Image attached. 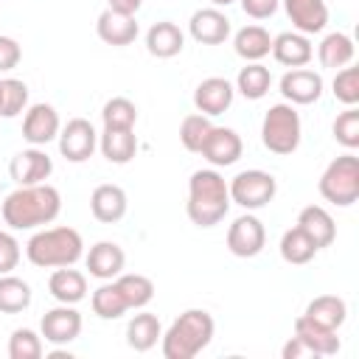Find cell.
Returning <instances> with one entry per match:
<instances>
[{
  "label": "cell",
  "mask_w": 359,
  "mask_h": 359,
  "mask_svg": "<svg viewBox=\"0 0 359 359\" xmlns=\"http://www.w3.org/2000/svg\"><path fill=\"white\" fill-rule=\"evenodd\" d=\"M62 210V194L48 185H17L0 205L3 222L11 230H34L42 224H50Z\"/></svg>",
  "instance_id": "cell-1"
},
{
  "label": "cell",
  "mask_w": 359,
  "mask_h": 359,
  "mask_svg": "<svg viewBox=\"0 0 359 359\" xmlns=\"http://www.w3.org/2000/svg\"><path fill=\"white\" fill-rule=\"evenodd\" d=\"M230 191L227 180L216 168H199L188 180V202L185 213L196 227H213L219 224L230 210Z\"/></svg>",
  "instance_id": "cell-2"
},
{
  "label": "cell",
  "mask_w": 359,
  "mask_h": 359,
  "mask_svg": "<svg viewBox=\"0 0 359 359\" xmlns=\"http://www.w3.org/2000/svg\"><path fill=\"white\" fill-rule=\"evenodd\" d=\"M213 331H216V323L205 309H188L160 337L163 356L165 359H194L196 353H202L210 345Z\"/></svg>",
  "instance_id": "cell-3"
},
{
  "label": "cell",
  "mask_w": 359,
  "mask_h": 359,
  "mask_svg": "<svg viewBox=\"0 0 359 359\" xmlns=\"http://www.w3.org/2000/svg\"><path fill=\"white\" fill-rule=\"evenodd\" d=\"M25 255L39 269H56V266H73L84 255L81 233L73 227H45L34 233L25 244Z\"/></svg>",
  "instance_id": "cell-4"
},
{
  "label": "cell",
  "mask_w": 359,
  "mask_h": 359,
  "mask_svg": "<svg viewBox=\"0 0 359 359\" xmlns=\"http://www.w3.org/2000/svg\"><path fill=\"white\" fill-rule=\"evenodd\" d=\"M303 137V126H300V115L294 109V104H272L264 115L261 123V140L272 154H292L297 151Z\"/></svg>",
  "instance_id": "cell-5"
},
{
  "label": "cell",
  "mask_w": 359,
  "mask_h": 359,
  "mask_svg": "<svg viewBox=\"0 0 359 359\" xmlns=\"http://www.w3.org/2000/svg\"><path fill=\"white\" fill-rule=\"evenodd\" d=\"M320 194L337 208H348L359 199V157L353 151L331 160L320 177Z\"/></svg>",
  "instance_id": "cell-6"
},
{
  "label": "cell",
  "mask_w": 359,
  "mask_h": 359,
  "mask_svg": "<svg viewBox=\"0 0 359 359\" xmlns=\"http://www.w3.org/2000/svg\"><path fill=\"white\" fill-rule=\"evenodd\" d=\"M227 191H230V202H236L238 208L244 210H258V208H266L275 194H278V182L269 171H261V168H250V171H241L236 174L230 182H227Z\"/></svg>",
  "instance_id": "cell-7"
},
{
  "label": "cell",
  "mask_w": 359,
  "mask_h": 359,
  "mask_svg": "<svg viewBox=\"0 0 359 359\" xmlns=\"http://www.w3.org/2000/svg\"><path fill=\"white\" fill-rule=\"evenodd\" d=\"M95 146H98V135H95V126L87 118H70L59 129V151L70 163L90 160Z\"/></svg>",
  "instance_id": "cell-8"
},
{
  "label": "cell",
  "mask_w": 359,
  "mask_h": 359,
  "mask_svg": "<svg viewBox=\"0 0 359 359\" xmlns=\"http://www.w3.org/2000/svg\"><path fill=\"white\" fill-rule=\"evenodd\" d=\"M266 244V230L258 216L244 213L227 227V250L236 258H255Z\"/></svg>",
  "instance_id": "cell-9"
},
{
  "label": "cell",
  "mask_w": 359,
  "mask_h": 359,
  "mask_svg": "<svg viewBox=\"0 0 359 359\" xmlns=\"http://www.w3.org/2000/svg\"><path fill=\"white\" fill-rule=\"evenodd\" d=\"M39 334L50 345H67V342H73L81 334V314L70 303H59L56 309L42 314Z\"/></svg>",
  "instance_id": "cell-10"
},
{
  "label": "cell",
  "mask_w": 359,
  "mask_h": 359,
  "mask_svg": "<svg viewBox=\"0 0 359 359\" xmlns=\"http://www.w3.org/2000/svg\"><path fill=\"white\" fill-rule=\"evenodd\" d=\"M244 151V143L238 137L236 129L230 126H210L208 137H205V146H202V157L216 165V168H224V165H233Z\"/></svg>",
  "instance_id": "cell-11"
},
{
  "label": "cell",
  "mask_w": 359,
  "mask_h": 359,
  "mask_svg": "<svg viewBox=\"0 0 359 359\" xmlns=\"http://www.w3.org/2000/svg\"><path fill=\"white\" fill-rule=\"evenodd\" d=\"M50 171H53V160L39 146L17 151L8 163V174L17 185H39L50 177Z\"/></svg>",
  "instance_id": "cell-12"
},
{
  "label": "cell",
  "mask_w": 359,
  "mask_h": 359,
  "mask_svg": "<svg viewBox=\"0 0 359 359\" xmlns=\"http://www.w3.org/2000/svg\"><path fill=\"white\" fill-rule=\"evenodd\" d=\"M59 129H62V121H59V112L50 104H31L25 109L22 137L31 146H45V143L56 140L59 137Z\"/></svg>",
  "instance_id": "cell-13"
},
{
  "label": "cell",
  "mask_w": 359,
  "mask_h": 359,
  "mask_svg": "<svg viewBox=\"0 0 359 359\" xmlns=\"http://www.w3.org/2000/svg\"><path fill=\"white\" fill-rule=\"evenodd\" d=\"M233 95H236V87L227 79L210 76V79H202L196 84V90H194V107H196V112L213 118V115H222L224 109H230Z\"/></svg>",
  "instance_id": "cell-14"
},
{
  "label": "cell",
  "mask_w": 359,
  "mask_h": 359,
  "mask_svg": "<svg viewBox=\"0 0 359 359\" xmlns=\"http://www.w3.org/2000/svg\"><path fill=\"white\" fill-rule=\"evenodd\" d=\"M280 93L289 104H300V107L314 104L323 95V76L306 67H292L280 79Z\"/></svg>",
  "instance_id": "cell-15"
},
{
  "label": "cell",
  "mask_w": 359,
  "mask_h": 359,
  "mask_svg": "<svg viewBox=\"0 0 359 359\" xmlns=\"http://www.w3.org/2000/svg\"><path fill=\"white\" fill-rule=\"evenodd\" d=\"M188 31L199 45H222L230 36V20L216 6L213 8H196L188 20Z\"/></svg>",
  "instance_id": "cell-16"
},
{
  "label": "cell",
  "mask_w": 359,
  "mask_h": 359,
  "mask_svg": "<svg viewBox=\"0 0 359 359\" xmlns=\"http://www.w3.org/2000/svg\"><path fill=\"white\" fill-rule=\"evenodd\" d=\"M137 20L135 14H121V11H101L98 22H95V34L101 42L112 45V48H123V45H132L137 39Z\"/></svg>",
  "instance_id": "cell-17"
},
{
  "label": "cell",
  "mask_w": 359,
  "mask_h": 359,
  "mask_svg": "<svg viewBox=\"0 0 359 359\" xmlns=\"http://www.w3.org/2000/svg\"><path fill=\"white\" fill-rule=\"evenodd\" d=\"M84 264H87V269H90L93 278H98V280H115L123 272L126 252L115 241H95L90 247V252H87Z\"/></svg>",
  "instance_id": "cell-18"
},
{
  "label": "cell",
  "mask_w": 359,
  "mask_h": 359,
  "mask_svg": "<svg viewBox=\"0 0 359 359\" xmlns=\"http://www.w3.org/2000/svg\"><path fill=\"white\" fill-rule=\"evenodd\" d=\"M126 208H129V199H126V191L121 185H112V182H104L98 185L93 194H90V213L104 222V224H115L126 216Z\"/></svg>",
  "instance_id": "cell-19"
},
{
  "label": "cell",
  "mask_w": 359,
  "mask_h": 359,
  "mask_svg": "<svg viewBox=\"0 0 359 359\" xmlns=\"http://www.w3.org/2000/svg\"><path fill=\"white\" fill-rule=\"evenodd\" d=\"M283 8L297 34H320L328 25L325 0H283Z\"/></svg>",
  "instance_id": "cell-20"
},
{
  "label": "cell",
  "mask_w": 359,
  "mask_h": 359,
  "mask_svg": "<svg viewBox=\"0 0 359 359\" xmlns=\"http://www.w3.org/2000/svg\"><path fill=\"white\" fill-rule=\"evenodd\" d=\"M294 337L311 351V356H334L339 351V337L334 328H325L320 323H314L311 317L300 314L294 320Z\"/></svg>",
  "instance_id": "cell-21"
},
{
  "label": "cell",
  "mask_w": 359,
  "mask_h": 359,
  "mask_svg": "<svg viewBox=\"0 0 359 359\" xmlns=\"http://www.w3.org/2000/svg\"><path fill=\"white\" fill-rule=\"evenodd\" d=\"M275 62L286 65V67H306L314 56V48H311V39L306 34H297V31H283L272 39V50Z\"/></svg>",
  "instance_id": "cell-22"
},
{
  "label": "cell",
  "mask_w": 359,
  "mask_h": 359,
  "mask_svg": "<svg viewBox=\"0 0 359 359\" xmlns=\"http://www.w3.org/2000/svg\"><path fill=\"white\" fill-rule=\"evenodd\" d=\"M146 48H149V53L157 56V59H171V56L182 53V48H185V34L180 31L177 22L160 20V22H154V25L146 31Z\"/></svg>",
  "instance_id": "cell-23"
},
{
  "label": "cell",
  "mask_w": 359,
  "mask_h": 359,
  "mask_svg": "<svg viewBox=\"0 0 359 359\" xmlns=\"http://www.w3.org/2000/svg\"><path fill=\"white\" fill-rule=\"evenodd\" d=\"M297 227L317 244V250L323 247H331L334 238H337V224L331 219V213L320 205H306L297 216Z\"/></svg>",
  "instance_id": "cell-24"
},
{
  "label": "cell",
  "mask_w": 359,
  "mask_h": 359,
  "mask_svg": "<svg viewBox=\"0 0 359 359\" xmlns=\"http://www.w3.org/2000/svg\"><path fill=\"white\" fill-rule=\"evenodd\" d=\"M48 292L53 294V300L76 306L87 297V275L73 266H56V272L48 278Z\"/></svg>",
  "instance_id": "cell-25"
},
{
  "label": "cell",
  "mask_w": 359,
  "mask_h": 359,
  "mask_svg": "<svg viewBox=\"0 0 359 359\" xmlns=\"http://www.w3.org/2000/svg\"><path fill=\"white\" fill-rule=\"evenodd\" d=\"M353 39L342 31H331L323 36V42L317 45V59L323 67H331V70H339V67H348L353 62Z\"/></svg>",
  "instance_id": "cell-26"
},
{
  "label": "cell",
  "mask_w": 359,
  "mask_h": 359,
  "mask_svg": "<svg viewBox=\"0 0 359 359\" xmlns=\"http://www.w3.org/2000/svg\"><path fill=\"white\" fill-rule=\"evenodd\" d=\"M233 48L241 59L247 62H261L264 56H269L272 50V36L264 25H244L236 31L233 36Z\"/></svg>",
  "instance_id": "cell-27"
},
{
  "label": "cell",
  "mask_w": 359,
  "mask_h": 359,
  "mask_svg": "<svg viewBox=\"0 0 359 359\" xmlns=\"http://www.w3.org/2000/svg\"><path fill=\"white\" fill-rule=\"evenodd\" d=\"M98 146L109 163L126 165L137 151V135H135V129H104Z\"/></svg>",
  "instance_id": "cell-28"
},
{
  "label": "cell",
  "mask_w": 359,
  "mask_h": 359,
  "mask_svg": "<svg viewBox=\"0 0 359 359\" xmlns=\"http://www.w3.org/2000/svg\"><path fill=\"white\" fill-rule=\"evenodd\" d=\"M160 337H163V328H160L157 314H151V311L135 314L129 320V325H126V342H129L132 351H140V353L143 351H151Z\"/></svg>",
  "instance_id": "cell-29"
},
{
  "label": "cell",
  "mask_w": 359,
  "mask_h": 359,
  "mask_svg": "<svg viewBox=\"0 0 359 359\" xmlns=\"http://www.w3.org/2000/svg\"><path fill=\"white\" fill-rule=\"evenodd\" d=\"M269 84H272V73H269V67H264L261 62H247V65L238 70V76H236V90H238L244 98H250V101L264 98V95L269 93Z\"/></svg>",
  "instance_id": "cell-30"
},
{
  "label": "cell",
  "mask_w": 359,
  "mask_h": 359,
  "mask_svg": "<svg viewBox=\"0 0 359 359\" xmlns=\"http://www.w3.org/2000/svg\"><path fill=\"white\" fill-rule=\"evenodd\" d=\"M306 317H311L314 323H320V325L337 331V328L345 323V317H348V306H345V300L337 297V294H320V297H314V300L306 306Z\"/></svg>",
  "instance_id": "cell-31"
},
{
  "label": "cell",
  "mask_w": 359,
  "mask_h": 359,
  "mask_svg": "<svg viewBox=\"0 0 359 359\" xmlns=\"http://www.w3.org/2000/svg\"><path fill=\"white\" fill-rule=\"evenodd\" d=\"M317 252H320V250H317V244H314V241H311V238H309L297 224L280 236V258H283L286 264L303 266V264H309Z\"/></svg>",
  "instance_id": "cell-32"
},
{
  "label": "cell",
  "mask_w": 359,
  "mask_h": 359,
  "mask_svg": "<svg viewBox=\"0 0 359 359\" xmlns=\"http://www.w3.org/2000/svg\"><path fill=\"white\" fill-rule=\"evenodd\" d=\"M115 286H118V292L123 294L126 309H143V306H149L151 297H154V283H151V278H146V275H140V272H129V275L121 272V275L115 278Z\"/></svg>",
  "instance_id": "cell-33"
},
{
  "label": "cell",
  "mask_w": 359,
  "mask_h": 359,
  "mask_svg": "<svg viewBox=\"0 0 359 359\" xmlns=\"http://www.w3.org/2000/svg\"><path fill=\"white\" fill-rule=\"evenodd\" d=\"M31 306V286L17 275H0V314H20Z\"/></svg>",
  "instance_id": "cell-34"
},
{
  "label": "cell",
  "mask_w": 359,
  "mask_h": 359,
  "mask_svg": "<svg viewBox=\"0 0 359 359\" xmlns=\"http://www.w3.org/2000/svg\"><path fill=\"white\" fill-rule=\"evenodd\" d=\"M90 306H93V311H95L101 320H118L121 314H126V311H129V309H126L123 294H121V292H118V286H115V280H104V283L93 292Z\"/></svg>",
  "instance_id": "cell-35"
},
{
  "label": "cell",
  "mask_w": 359,
  "mask_h": 359,
  "mask_svg": "<svg viewBox=\"0 0 359 359\" xmlns=\"http://www.w3.org/2000/svg\"><path fill=\"white\" fill-rule=\"evenodd\" d=\"M101 121H104V129H135V123H137V107L129 98L115 95V98H109L104 104Z\"/></svg>",
  "instance_id": "cell-36"
},
{
  "label": "cell",
  "mask_w": 359,
  "mask_h": 359,
  "mask_svg": "<svg viewBox=\"0 0 359 359\" xmlns=\"http://www.w3.org/2000/svg\"><path fill=\"white\" fill-rule=\"evenodd\" d=\"M28 107V87L20 79H0V115L17 118Z\"/></svg>",
  "instance_id": "cell-37"
},
{
  "label": "cell",
  "mask_w": 359,
  "mask_h": 359,
  "mask_svg": "<svg viewBox=\"0 0 359 359\" xmlns=\"http://www.w3.org/2000/svg\"><path fill=\"white\" fill-rule=\"evenodd\" d=\"M210 118L208 115H202V112H194V115H185L182 118V123H180V143L188 149V151H202V146H205V137H208V132H210Z\"/></svg>",
  "instance_id": "cell-38"
},
{
  "label": "cell",
  "mask_w": 359,
  "mask_h": 359,
  "mask_svg": "<svg viewBox=\"0 0 359 359\" xmlns=\"http://www.w3.org/2000/svg\"><path fill=\"white\" fill-rule=\"evenodd\" d=\"M8 356H11V359H39V356H42V334H36V331H31V328H17V331H11Z\"/></svg>",
  "instance_id": "cell-39"
},
{
  "label": "cell",
  "mask_w": 359,
  "mask_h": 359,
  "mask_svg": "<svg viewBox=\"0 0 359 359\" xmlns=\"http://www.w3.org/2000/svg\"><path fill=\"white\" fill-rule=\"evenodd\" d=\"M331 87H334L337 101H342L345 107H356L359 104V67H339Z\"/></svg>",
  "instance_id": "cell-40"
},
{
  "label": "cell",
  "mask_w": 359,
  "mask_h": 359,
  "mask_svg": "<svg viewBox=\"0 0 359 359\" xmlns=\"http://www.w3.org/2000/svg\"><path fill=\"white\" fill-rule=\"evenodd\" d=\"M334 137L345 149H356L359 146V109L356 107H348L345 112L337 115V121H334Z\"/></svg>",
  "instance_id": "cell-41"
},
{
  "label": "cell",
  "mask_w": 359,
  "mask_h": 359,
  "mask_svg": "<svg viewBox=\"0 0 359 359\" xmlns=\"http://www.w3.org/2000/svg\"><path fill=\"white\" fill-rule=\"evenodd\" d=\"M20 264V244L11 233L0 230V275H8Z\"/></svg>",
  "instance_id": "cell-42"
},
{
  "label": "cell",
  "mask_w": 359,
  "mask_h": 359,
  "mask_svg": "<svg viewBox=\"0 0 359 359\" xmlns=\"http://www.w3.org/2000/svg\"><path fill=\"white\" fill-rule=\"evenodd\" d=\"M20 59H22L20 42H17L14 36H3V34H0V73L14 70V67L20 65Z\"/></svg>",
  "instance_id": "cell-43"
},
{
  "label": "cell",
  "mask_w": 359,
  "mask_h": 359,
  "mask_svg": "<svg viewBox=\"0 0 359 359\" xmlns=\"http://www.w3.org/2000/svg\"><path fill=\"white\" fill-rule=\"evenodd\" d=\"M241 3V11L252 20H266L278 11V3L280 0H238Z\"/></svg>",
  "instance_id": "cell-44"
},
{
  "label": "cell",
  "mask_w": 359,
  "mask_h": 359,
  "mask_svg": "<svg viewBox=\"0 0 359 359\" xmlns=\"http://www.w3.org/2000/svg\"><path fill=\"white\" fill-rule=\"evenodd\" d=\"M297 356H311V351H309L297 337H292V339L283 345V359H297Z\"/></svg>",
  "instance_id": "cell-45"
},
{
  "label": "cell",
  "mask_w": 359,
  "mask_h": 359,
  "mask_svg": "<svg viewBox=\"0 0 359 359\" xmlns=\"http://www.w3.org/2000/svg\"><path fill=\"white\" fill-rule=\"evenodd\" d=\"M112 11H121V14H137V8L143 6V0H107Z\"/></svg>",
  "instance_id": "cell-46"
},
{
  "label": "cell",
  "mask_w": 359,
  "mask_h": 359,
  "mask_svg": "<svg viewBox=\"0 0 359 359\" xmlns=\"http://www.w3.org/2000/svg\"><path fill=\"white\" fill-rule=\"evenodd\" d=\"M213 6H230V3H236V0H210Z\"/></svg>",
  "instance_id": "cell-47"
}]
</instances>
